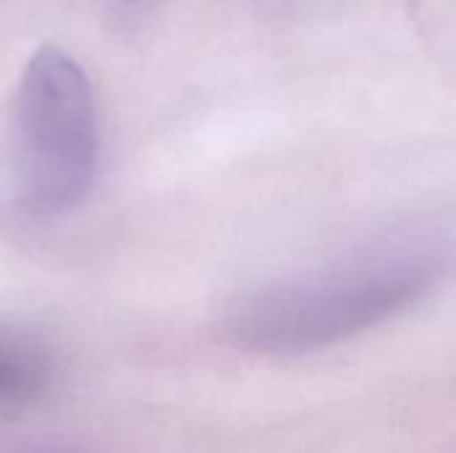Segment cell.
Returning <instances> with one entry per match:
<instances>
[{
    "instance_id": "1",
    "label": "cell",
    "mask_w": 456,
    "mask_h": 453,
    "mask_svg": "<svg viewBox=\"0 0 456 453\" xmlns=\"http://www.w3.org/2000/svg\"><path fill=\"white\" fill-rule=\"evenodd\" d=\"M446 264L449 251L430 235L379 240L246 294L227 310L224 336L259 355L313 352L406 312L438 286Z\"/></svg>"
},
{
    "instance_id": "2",
    "label": "cell",
    "mask_w": 456,
    "mask_h": 453,
    "mask_svg": "<svg viewBox=\"0 0 456 453\" xmlns=\"http://www.w3.org/2000/svg\"><path fill=\"white\" fill-rule=\"evenodd\" d=\"M16 179L37 214L75 208L99 166V117L80 64L56 45L32 53L16 93Z\"/></svg>"
},
{
    "instance_id": "3",
    "label": "cell",
    "mask_w": 456,
    "mask_h": 453,
    "mask_svg": "<svg viewBox=\"0 0 456 453\" xmlns=\"http://www.w3.org/2000/svg\"><path fill=\"white\" fill-rule=\"evenodd\" d=\"M48 384L45 355L24 339L0 334V406L27 403Z\"/></svg>"
},
{
    "instance_id": "4",
    "label": "cell",
    "mask_w": 456,
    "mask_h": 453,
    "mask_svg": "<svg viewBox=\"0 0 456 453\" xmlns=\"http://www.w3.org/2000/svg\"><path fill=\"white\" fill-rule=\"evenodd\" d=\"M0 453H88L72 441L51 435H11L0 438Z\"/></svg>"
}]
</instances>
